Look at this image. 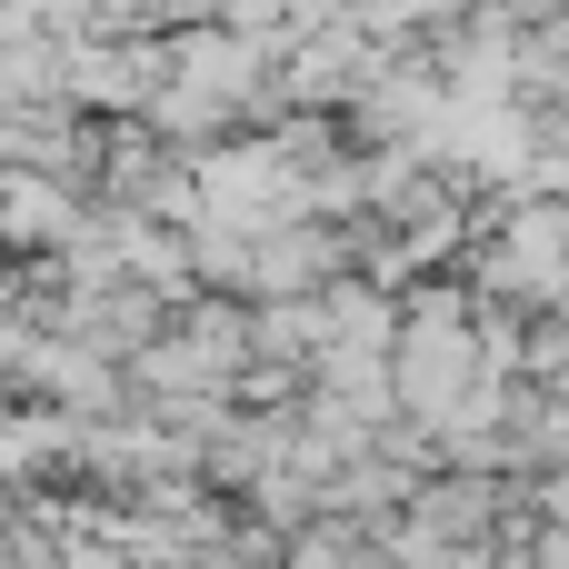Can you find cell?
Here are the masks:
<instances>
[{"label": "cell", "instance_id": "cell-1", "mask_svg": "<svg viewBox=\"0 0 569 569\" xmlns=\"http://www.w3.org/2000/svg\"><path fill=\"white\" fill-rule=\"evenodd\" d=\"M460 380H470V340H460V310L450 300H430L410 330H400V400H420L430 420L460 400Z\"/></svg>", "mask_w": 569, "mask_h": 569}]
</instances>
